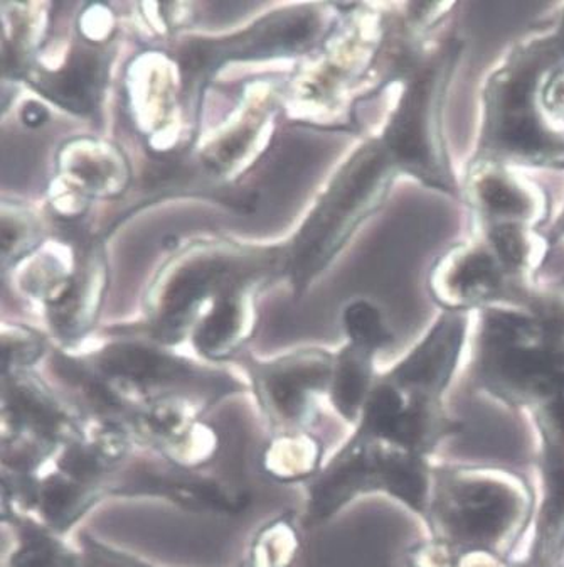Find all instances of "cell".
<instances>
[{"mask_svg": "<svg viewBox=\"0 0 564 567\" xmlns=\"http://www.w3.org/2000/svg\"><path fill=\"white\" fill-rule=\"evenodd\" d=\"M498 247L502 256L511 262H518L522 256V245L518 234L511 230H501L498 234Z\"/></svg>", "mask_w": 564, "mask_h": 567, "instance_id": "13", "label": "cell"}, {"mask_svg": "<svg viewBox=\"0 0 564 567\" xmlns=\"http://www.w3.org/2000/svg\"><path fill=\"white\" fill-rule=\"evenodd\" d=\"M508 508V502L499 501L498 493H483L476 501H470L469 507L463 512L466 527L477 536H491L504 524Z\"/></svg>", "mask_w": 564, "mask_h": 567, "instance_id": "8", "label": "cell"}, {"mask_svg": "<svg viewBox=\"0 0 564 567\" xmlns=\"http://www.w3.org/2000/svg\"><path fill=\"white\" fill-rule=\"evenodd\" d=\"M346 327L361 348H378L389 340L378 312L366 302H356L347 309Z\"/></svg>", "mask_w": 564, "mask_h": 567, "instance_id": "9", "label": "cell"}, {"mask_svg": "<svg viewBox=\"0 0 564 567\" xmlns=\"http://www.w3.org/2000/svg\"><path fill=\"white\" fill-rule=\"evenodd\" d=\"M367 372L363 360L349 357L344 360L335 377L334 401L344 414L353 415L366 389Z\"/></svg>", "mask_w": 564, "mask_h": 567, "instance_id": "7", "label": "cell"}, {"mask_svg": "<svg viewBox=\"0 0 564 567\" xmlns=\"http://www.w3.org/2000/svg\"><path fill=\"white\" fill-rule=\"evenodd\" d=\"M22 115H24L25 124L31 125V127H38V125L43 124L48 117L43 106L34 105V103H31Z\"/></svg>", "mask_w": 564, "mask_h": 567, "instance_id": "14", "label": "cell"}, {"mask_svg": "<svg viewBox=\"0 0 564 567\" xmlns=\"http://www.w3.org/2000/svg\"><path fill=\"white\" fill-rule=\"evenodd\" d=\"M498 282L494 264L487 257H472L460 267L457 286L463 295H485Z\"/></svg>", "mask_w": 564, "mask_h": 567, "instance_id": "11", "label": "cell"}, {"mask_svg": "<svg viewBox=\"0 0 564 567\" xmlns=\"http://www.w3.org/2000/svg\"><path fill=\"white\" fill-rule=\"evenodd\" d=\"M314 22L309 14H289L283 18L267 19L253 31L244 32L240 41H228V48L221 43L195 44L184 54V70L189 75L211 70L212 61L222 58L258 56V54L280 53L302 47L314 32Z\"/></svg>", "mask_w": 564, "mask_h": 567, "instance_id": "1", "label": "cell"}, {"mask_svg": "<svg viewBox=\"0 0 564 567\" xmlns=\"http://www.w3.org/2000/svg\"><path fill=\"white\" fill-rule=\"evenodd\" d=\"M240 327V311L230 299H221L212 315L206 319L198 334V344L205 353L226 350L237 337Z\"/></svg>", "mask_w": 564, "mask_h": 567, "instance_id": "6", "label": "cell"}, {"mask_svg": "<svg viewBox=\"0 0 564 567\" xmlns=\"http://www.w3.org/2000/svg\"><path fill=\"white\" fill-rule=\"evenodd\" d=\"M102 367L106 373L140 383L160 382L180 372V367L164 354L130 344L106 351L103 354Z\"/></svg>", "mask_w": 564, "mask_h": 567, "instance_id": "4", "label": "cell"}, {"mask_svg": "<svg viewBox=\"0 0 564 567\" xmlns=\"http://www.w3.org/2000/svg\"><path fill=\"white\" fill-rule=\"evenodd\" d=\"M447 331H443L441 337L431 338L403 367L401 377L405 382L424 383V385L441 383V380L447 377L448 369L453 363V354H456V338H447Z\"/></svg>", "mask_w": 564, "mask_h": 567, "instance_id": "5", "label": "cell"}, {"mask_svg": "<svg viewBox=\"0 0 564 567\" xmlns=\"http://www.w3.org/2000/svg\"><path fill=\"white\" fill-rule=\"evenodd\" d=\"M386 483L405 501L417 504L424 495L425 480L418 466L408 460H393L386 466Z\"/></svg>", "mask_w": 564, "mask_h": 567, "instance_id": "10", "label": "cell"}, {"mask_svg": "<svg viewBox=\"0 0 564 567\" xmlns=\"http://www.w3.org/2000/svg\"><path fill=\"white\" fill-rule=\"evenodd\" d=\"M482 196L487 205L499 213H519L524 209V202L519 193L499 179L483 183Z\"/></svg>", "mask_w": 564, "mask_h": 567, "instance_id": "12", "label": "cell"}, {"mask_svg": "<svg viewBox=\"0 0 564 567\" xmlns=\"http://www.w3.org/2000/svg\"><path fill=\"white\" fill-rule=\"evenodd\" d=\"M325 373L324 363L318 362L292 363L275 370L267 379L273 404L286 417H299L300 412L304 411L309 390L321 383Z\"/></svg>", "mask_w": 564, "mask_h": 567, "instance_id": "3", "label": "cell"}, {"mask_svg": "<svg viewBox=\"0 0 564 567\" xmlns=\"http://www.w3.org/2000/svg\"><path fill=\"white\" fill-rule=\"evenodd\" d=\"M102 64L92 53H82L71 61L70 68L58 73L53 80H43L41 90L50 99L74 109L88 111L102 83Z\"/></svg>", "mask_w": 564, "mask_h": 567, "instance_id": "2", "label": "cell"}]
</instances>
